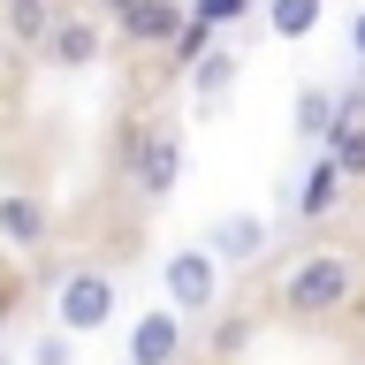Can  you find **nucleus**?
Returning a JSON list of instances; mask_svg holds the SVG:
<instances>
[{"instance_id":"nucleus-7","label":"nucleus","mask_w":365,"mask_h":365,"mask_svg":"<svg viewBox=\"0 0 365 365\" xmlns=\"http://www.w3.org/2000/svg\"><path fill=\"white\" fill-rule=\"evenodd\" d=\"M205 259H213V267H251V259H267V244H274V228L259 221V213H221V221H213V236H205Z\"/></svg>"},{"instance_id":"nucleus-2","label":"nucleus","mask_w":365,"mask_h":365,"mask_svg":"<svg viewBox=\"0 0 365 365\" xmlns=\"http://www.w3.org/2000/svg\"><path fill=\"white\" fill-rule=\"evenodd\" d=\"M130 182H137V198H153V205L182 182V122L160 114V122L137 130V145H130Z\"/></svg>"},{"instance_id":"nucleus-18","label":"nucleus","mask_w":365,"mask_h":365,"mask_svg":"<svg viewBox=\"0 0 365 365\" xmlns=\"http://www.w3.org/2000/svg\"><path fill=\"white\" fill-rule=\"evenodd\" d=\"M91 16H122V8H130V0H84Z\"/></svg>"},{"instance_id":"nucleus-4","label":"nucleus","mask_w":365,"mask_h":365,"mask_svg":"<svg viewBox=\"0 0 365 365\" xmlns=\"http://www.w3.org/2000/svg\"><path fill=\"white\" fill-rule=\"evenodd\" d=\"M38 53L53 68H91L99 53H107V23L91 16V8H53V23H46Z\"/></svg>"},{"instance_id":"nucleus-17","label":"nucleus","mask_w":365,"mask_h":365,"mask_svg":"<svg viewBox=\"0 0 365 365\" xmlns=\"http://www.w3.org/2000/svg\"><path fill=\"white\" fill-rule=\"evenodd\" d=\"M350 46H358V68H365V8L350 16Z\"/></svg>"},{"instance_id":"nucleus-8","label":"nucleus","mask_w":365,"mask_h":365,"mask_svg":"<svg viewBox=\"0 0 365 365\" xmlns=\"http://www.w3.org/2000/svg\"><path fill=\"white\" fill-rule=\"evenodd\" d=\"M0 236L16 251H38L46 236H53V213H46L38 190H0Z\"/></svg>"},{"instance_id":"nucleus-20","label":"nucleus","mask_w":365,"mask_h":365,"mask_svg":"<svg viewBox=\"0 0 365 365\" xmlns=\"http://www.w3.org/2000/svg\"><path fill=\"white\" fill-rule=\"evenodd\" d=\"M0 319H8V304H0Z\"/></svg>"},{"instance_id":"nucleus-12","label":"nucleus","mask_w":365,"mask_h":365,"mask_svg":"<svg viewBox=\"0 0 365 365\" xmlns=\"http://www.w3.org/2000/svg\"><path fill=\"white\" fill-rule=\"evenodd\" d=\"M319 153L335 160V175H342V182H365V114H358V107L335 114V130L319 137Z\"/></svg>"},{"instance_id":"nucleus-15","label":"nucleus","mask_w":365,"mask_h":365,"mask_svg":"<svg viewBox=\"0 0 365 365\" xmlns=\"http://www.w3.org/2000/svg\"><path fill=\"white\" fill-rule=\"evenodd\" d=\"M319 8H327V0H267V31H274V38H312V31H319Z\"/></svg>"},{"instance_id":"nucleus-6","label":"nucleus","mask_w":365,"mask_h":365,"mask_svg":"<svg viewBox=\"0 0 365 365\" xmlns=\"http://www.w3.org/2000/svg\"><path fill=\"white\" fill-rule=\"evenodd\" d=\"M122 350H130V365H182V312H168V304L137 312Z\"/></svg>"},{"instance_id":"nucleus-13","label":"nucleus","mask_w":365,"mask_h":365,"mask_svg":"<svg viewBox=\"0 0 365 365\" xmlns=\"http://www.w3.org/2000/svg\"><path fill=\"white\" fill-rule=\"evenodd\" d=\"M53 8H61V0H0V31L16 46H38L46 23H53Z\"/></svg>"},{"instance_id":"nucleus-10","label":"nucleus","mask_w":365,"mask_h":365,"mask_svg":"<svg viewBox=\"0 0 365 365\" xmlns=\"http://www.w3.org/2000/svg\"><path fill=\"white\" fill-rule=\"evenodd\" d=\"M236 76H244V53L236 46H205L198 61H190V99L198 107H221L228 91H236Z\"/></svg>"},{"instance_id":"nucleus-9","label":"nucleus","mask_w":365,"mask_h":365,"mask_svg":"<svg viewBox=\"0 0 365 365\" xmlns=\"http://www.w3.org/2000/svg\"><path fill=\"white\" fill-rule=\"evenodd\" d=\"M182 16H190L182 0H130V8L114 16V31H122L130 46H168L182 31Z\"/></svg>"},{"instance_id":"nucleus-11","label":"nucleus","mask_w":365,"mask_h":365,"mask_svg":"<svg viewBox=\"0 0 365 365\" xmlns=\"http://www.w3.org/2000/svg\"><path fill=\"white\" fill-rule=\"evenodd\" d=\"M342 198H350V182L335 175V160L319 153L312 168H304V182H297V213H304V221H327V213H342Z\"/></svg>"},{"instance_id":"nucleus-16","label":"nucleus","mask_w":365,"mask_h":365,"mask_svg":"<svg viewBox=\"0 0 365 365\" xmlns=\"http://www.w3.org/2000/svg\"><path fill=\"white\" fill-rule=\"evenodd\" d=\"M68 350H76V335H61V327H46V335L31 342V365H68Z\"/></svg>"},{"instance_id":"nucleus-19","label":"nucleus","mask_w":365,"mask_h":365,"mask_svg":"<svg viewBox=\"0 0 365 365\" xmlns=\"http://www.w3.org/2000/svg\"><path fill=\"white\" fill-rule=\"evenodd\" d=\"M0 365H16V350H0Z\"/></svg>"},{"instance_id":"nucleus-3","label":"nucleus","mask_w":365,"mask_h":365,"mask_svg":"<svg viewBox=\"0 0 365 365\" xmlns=\"http://www.w3.org/2000/svg\"><path fill=\"white\" fill-rule=\"evenodd\" d=\"M114 319V282L99 267H76V274H61V289H53V327L61 335H99Z\"/></svg>"},{"instance_id":"nucleus-14","label":"nucleus","mask_w":365,"mask_h":365,"mask_svg":"<svg viewBox=\"0 0 365 365\" xmlns=\"http://www.w3.org/2000/svg\"><path fill=\"white\" fill-rule=\"evenodd\" d=\"M335 114H342V99L327 84H297V137H312V145H319V137L335 130Z\"/></svg>"},{"instance_id":"nucleus-5","label":"nucleus","mask_w":365,"mask_h":365,"mask_svg":"<svg viewBox=\"0 0 365 365\" xmlns=\"http://www.w3.org/2000/svg\"><path fill=\"white\" fill-rule=\"evenodd\" d=\"M160 282H168V312H213V297H221V267H213V259H205V251H175V259H168V267H160Z\"/></svg>"},{"instance_id":"nucleus-1","label":"nucleus","mask_w":365,"mask_h":365,"mask_svg":"<svg viewBox=\"0 0 365 365\" xmlns=\"http://www.w3.org/2000/svg\"><path fill=\"white\" fill-rule=\"evenodd\" d=\"M350 289H358V267L342 259V251H312V259H297L289 282H282V312L297 319H327L350 304Z\"/></svg>"}]
</instances>
